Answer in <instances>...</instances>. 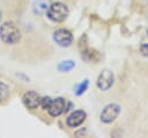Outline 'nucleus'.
Instances as JSON below:
<instances>
[{
  "mask_svg": "<svg viewBox=\"0 0 148 138\" xmlns=\"http://www.w3.org/2000/svg\"><path fill=\"white\" fill-rule=\"evenodd\" d=\"M0 38L6 44H16L21 39V30L14 22L7 21L0 26Z\"/></svg>",
  "mask_w": 148,
  "mask_h": 138,
  "instance_id": "nucleus-1",
  "label": "nucleus"
},
{
  "mask_svg": "<svg viewBox=\"0 0 148 138\" xmlns=\"http://www.w3.org/2000/svg\"><path fill=\"white\" fill-rule=\"evenodd\" d=\"M68 16V7L62 2H53L47 8V17L53 22H62Z\"/></svg>",
  "mask_w": 148,
  "mask_h": 138,
  "instance_id": "nucleus-2",
  "label": "nucleus"
},
{
  "mask_svg": "<svg viewBox=\"0 0 148 138\" xmlns=\"http://www.w3.org/2000/svg\"><path fill=\"white\" fill-rule=\"evenodd\" d=\"M119 112H120V106H118L117 103H110L104 107L99 117L103 123H111L118 117Z\"/></svg>",
  "mask_w": 148,
  "mask_h": 138,
  "instance_id": "nucleus-3",
  "label": "nucleus"
},
{
  "mask_svg": "<svg viewBox=\"0 0 148 138\" xmlns=\"http://www.w3.org/2000/svg\"><path fill=\"white\" fill-rule=\"evenodd\" d=\"M114 81V75L112 73V71L110 70H103L101 72V74L97 78L96 85L101 90H108L109 88L112 87Z\"/></svg>",
  "mask_w": 148,
  "mask_h": 138,
  "instance_id": "nucleus-4",
  "label": "nucleus"
},
{
  "mask_svg": "<svg viewBox=\"0 0 148 138\" xmlns=\"http://www.w3.org/2000/svg\"><path fill=\"white\" fill-rule=\"evenodd\" d=\"M53 39L58 45L67 48L72 44L73 36H72V32L67 29H58L53 32Z\"/></svg>",
  "mask_w": 148,
  "mask_h": 138,
  "instance_id": "nucleus-5",
  "label": "nucleus"
},
{
  "mask_svg": "<svg viewBox=\"0 0 148 138\" xmlns=\"http://www.w3.org/2000/svg\"><path fill=\"white\" fill-rule=\"evenodd\" d=\"M22 100H23L24 106L28 109H31V110L32 109H37L40 106V96L34 90H29V92L24 93Z\"/></svg>",
  "mask_w": 148,
  "mask_h": 138,
  "instance_id": "nucleus-6",
  "label": "nucleus"
},
{
  "mask_svg": "<svg viewBox=\"0 0 148 138\" xmlns=\"http://www.w3.org/2000/svg\"><path fill=\"white\" fill-rule=\"evenodd\" d=\"M65 108H66V101L64 97H57L54 100H52L50 107L47 108V111L51 116L53 117H57L59 115H61L64 111H65Z\"/></svg>",
  "mask_w": 148,
  "mask_h": 138,
  "instance_id": "nucleus-7",
  "label": "nucleus"
},
{
  "mask_svg": "<svg viewBox=\"0 0 148 138\" xmlns=\"http://www.w3.org/2000/svg\"><path fill=\"white\" fill-rule=\"evenodd\" d=\"M84 119H86V112L83 110H75L67 117L66 123L71 128H76L81 125Z\"/></svg>",
  "mask_w": 148,
  "mask_h": 138,
  "instance_id": "nucleus-8",
  "label": "nucleus"
},
{
  "mask_svg": "<svg viewBox=\"0 0 148 138\" xmlns=\"http://www.w3.org/2000/svg\"><path fill=\"white\" fill-rule=\"evenodd\" d=\"M82 58H84L86 60L88 61H97L99 59V53L92 49H86V50H82V53H81Z\"/></svg>",
  "mask_w": 148,
  "mask_h": 138,
  "instance_id": "nucleus-9",
  "label": "nucleus"
},
{
  "mask_svg": "<svg viewBox=\"0 0 148 138\" xmlns=\"http://www.w3.org/2000/svg\"><path fill=\"white\" fill-rule=\"evenodd\" d=\"M74 67H75V61L73 60H64L58 65V70L60 72H68Z\"/></svg>",
  "mask_w": 148,
  "mask_h": 138,
  "instance_id": "nucleus-10",
  "label": "nucleus"
},
{
  "mask_svg": "<svg viewBox=\"0 0 148 138\" xmlns=\"http://www.w3.org/2000/svg\"><path fill=\"white\" fill-rule=\"evenodd\" d=\"M9 96V88L6 83L0 82V101L7 100Z\"/></svg>",
  "mask_w": 148,
  "mask_h": 138,
  "instance_id": "nucleus-11",
  "label": "nucleus"
},
{
  "mask_svg": "<svg viewBox=\"0 0 148 138\" xmlns=\"http://www.w3.org/2000/svg\"><path fill=\"white\" fill-rule=\"evenodd\" d=\"M88 85H89V80H88V79L83 80V81H82V82L76 87V92H75V94H76L77 96L82 95V94L86 92V89L88 88Z\"/></svg>",
  "mask_w": 148,
  "mask_h": 138,
  "instance_id": "nucleus-12",
  "label": "nucleus"
},
{
  "mask_svg": "<svg viewBox=\"0 0 148 138\" xmlns=\"http://www.w3.org/2000/svg\"><path fill=\"white\" fill-rule=\"evenodd\" d=\"M52 102V99L50 96H44V97H40V106L43 107V109H47L50 107Z\"/></svg>",
  "mask_w": 148,
  "mask_h": 138,
  "instance_id": "nucleus-13",
  "label": "nucleus"
},
{
  "mask_svg": "<svg viewBox=\"0 0 148 138\" xmlns=\"http://www.w3.org/2000/svg\"><path fill=\"white\" fill-rule=\"evenodd\" d=\"M140 52L142 53V56L148 57V43H143V44L140 46Z\"/></svg>",
  "mask_w": 148,
  "mask_h": 138,
  "instance_id": "nucleus-14",
  "label": "nucleus"
},
{
  "mask_svg": "<svg viewBox=\"0 0 148 138\" xmlns=\"http://www.w3.org/2000/svg\"><path fill=\"white\" fill-rule=\"evenodd\" d=\"M0 20H1V12H0Z\"/></svg>",
  "mask_w": 148,
  "mask_h": 138,
  "instance_id": "nucleus-15",
  "label": "nucleus"
},
{
  "mask_svg": "<svg viewBox=\"0 0 148 138\" xmlns=\"http://www.w3.org/2000/svg\"><path fill=\"white\" fill-rule=\"evenodd\" d=\"M147 34H148V30H147Z\"/></svg>",
  "mask_w": 148,
  "mask_h": 138,
  "instance_id": "nucleus-16",
  "label": "nucleus"
}]
</instances>
